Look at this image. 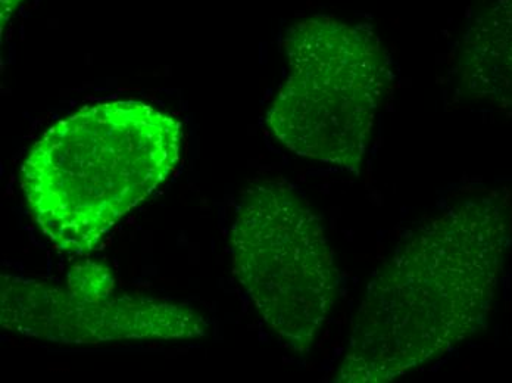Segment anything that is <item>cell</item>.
I'll return each mask as SVG.
<instances>
[{
  "instance_id": "1",
  "label": "cell",
  "mask_w": 512,
  "mask_h": 383,
  "mask_svg": "<svg viewBox=\"0 0 512 383\" xmlns=\"http://www.w3.org/2000/svg\"><path fill=\"white\" fill-rule=\"evenodd\" d=\"M512 247V192L458 196L412 229L368 283L334 381L386 383L485 328Z\"/></svg>"
},
{
  "instance_id": "2",
  "label": "cell",
  "mask_w": 512,
  "mask_h": 383,
  "mask_svg": "<svg viewBox=\"0 0 512 383\" xmlns=\"http://www.w3.org/2000/svg\"><path fill=\"white\" fill-rule=\"evenodd\" d=\"M183 124L140 101L81 108L49 127L21 165L40 232L65 254H92L181 160Z\"/></svg>"
},
{
  "instance_id": "3",
  "label": "cell",
  "mask_w": 512,
  "mask_h": 383,
  "mask_svg": "<svg viewBox=\"0 0 512 383\" xmlns=\"http://www.w3.org/2000/svg\"><path fill=\"white\" fill-rule=\"evenodd\" d=\"M283 51L289 74L267 112L268 129L298 157L358 173L392 82L379 36L317 15L286 31Z\"/></svg>"
},
{
  "instance_id": "4",
  "label": "cell",
  "mask_w": 512,
  "mask_h": 383,
  "mask_svg": "<svg viewBox=\"0 0 512 383\" xmlns=\"http://www.w3.org/2000/svg\"><path fill=\"white\" fill-rule=\"evenodd\" d=\"M231 267L271 332L307 354L336 302L339 270L320 217L284 180H259L240 196Z\"/></svg>"
},
{
  "instance_id": "5",
  "label": "cell",
  "mask_w": 512,
  "mask_h": 383,
  "mask_svg": "<svg viewBox=\"0 0 512 383\" xmlns=\"http://www.w3.org/2000/svg\"><path fill=\"white\" fill-rule=\"evenodd\" d=\"M0 325L61 345L202 338L205 317L183 302L118 292L98 261L74 264L62 285L17 274L0 276Z\"/></svg>"
},
{
  "instance_id": "6",
  "label": "cell",
  "mask_w": 512,
  "mask_h": 383,
  "mask_svg": "<svg viewBox=\"0 0 512 383\" xmlns=\"http://www.w3.org/2000/svg\"><path fill=\"white\" fill-rule=\"evenodd\" d=\"M462 90L512 112V0H490L465 30L458 54Z\"/></svg>"
},
{
  "instance_id": "7",
  "label": "cell",
  "mask_w": 512,
  "mask_h": 383,
  "mask_svg": "<svg viewBox=\"0 0 512 383\" xmlns=\"http://www.w3.org/2000/svg\"><path fill=\"white\" fill-rule=\"evenodd\" d=\"M24 2L26 0H0V28H2V34H5L6 27L9 26L12 18Z\"/></svg>"
}]
</instances>
